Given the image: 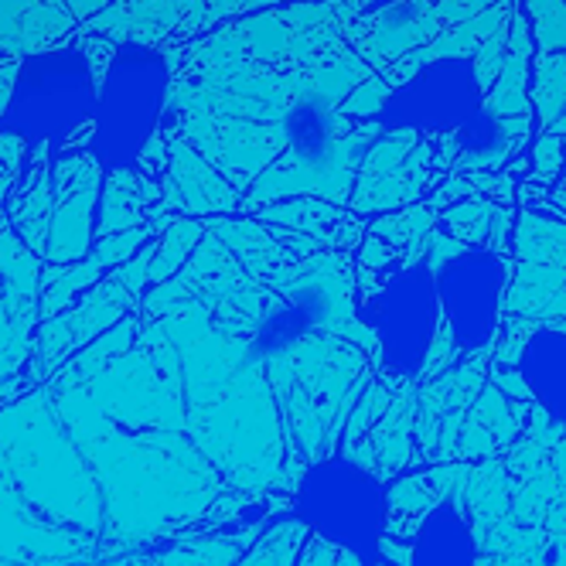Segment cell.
<instances>
[{"label": "cell", "mask_w": 566, "mask_h": 566, "mask_svg": "<svg viewBox=\"0 0 566 566\" xmlns=\"http://www.w3.org/2000/svg\"><path fill=\"white\" fill-rule=\"evenodd\" d=\"M175 103V62L150 38H124L99 69L96 109L86 134L90 165L103 178L130 175L157 144Z\"/></svg>", "instance_id": "obj_1"}, {"label": "cell", "mask_w": 566, "mask_h": 566, "mask_svg": "<svg viewBox=\"0 0 566 566\" xmlns=\"http://www.w3.org/2000/svg\"><path fill=\"white\" fill-rule=\"evenodd\" d=\"M99 69L83 45H45L28 52L8 75L0 103L4 140L38 150H65L86 137L96 109Z\"/></svg>", "instance_id": "obj_2"}, {"label": "cell", "mask_w": 566, "mask_h": 566, "mask_svg": "<svg viewBox=\"0 0 566 566\" xmlns=\"http://www.w3.org/2000/svg\"><path fill=\"white\" fill-rule=\"evenodd\" d=\"M386 481L348 454H328L297 474L291 518L311 536L335 546L355 566H376L389 530Z\"/></svg>", "instance_id": "obj_3"}, {"label": "cell", "mask_w": 566, "mask_h": 566, "mask_svg": "<svg viewBox=\"0 0 566 566\" xmlns=\"http://www.w3.org/2000/svg\"><path fill=\"white\" fill-rule=\"evenodd\" d=\"M361 325L376 342V361L389 379H417L430 358L440 332V301L433 283V263L413 260L392 270L373 297L358 311Z\"/></svg>", "instance_id": "obj_4"}, {"label": "cell", "mask_w": 566, "mask_h": 566, "mask_svg": "<svg viewBox=\"0 0 566 566\" xmlns=\"http://www.w3.org/2000/svg\"><path fill=\"white\" fill-rule=\"evenodd\" d=\"M484 106V90L471 55L430 59L382 96L373 124L379 130H413L420 137H443Z\"/></svg>", "instance_id": "obj_5"}, {"label": "cell", "mask_w": 566, "mask_h": 566, "mask_svg": "<svg viewBox=\"0 0 566 566\" xmlns=\"http://www.w3.org/2000/svg\"><path fill=\"white\" fill-rule=\"evenodd\" d=\"M440 317L461 352L489 348L502 328L509 266L489 247H448L433 263Z\"/></svg>", "instance_id": "obj_6"}, {"label": "cell", "mask_w": 566, "mask_h": 566, "mask_svg": "<svg viewBox=\"0 0 566 566\" xmlns=\"http://www.w3.org/2000/svg\"><path fill=\"white\" fill-rule=\"evenodd\" d=\"M332 301L328 294L314 287V283H301L291 287L276 304L266 307V314L256 321L253 332V355L256 358H276L297 348L304 338H311L321 325L328 321Z\"/></svg>", "instance_id": "obj_7"}, {"label": "cell", "mask_w": 566, "mask_h": 566, "mask_svg": "<svg viewBox=\"0 0 566 566\" xmlns=\"http://www.w3.org/2000/svg\"><path fill=\"white\" fill-rule=\"evenodd\" d=\"M515 373L536 407L566 427V328L543 325L530 332L518 348Z\"/></svg>", "instance_id": "obj_8"}, {"label": "cell", "mask_w": 566, "mask_h": 566, "mask_svg": "<svg viewBox=\"0 0 566 566\" xmlns=\"http://www.w3.org/2000/svg\"><path fill=\"white\" fill-rule=\"evenodd\" d=\"M410 566H478V536L458 499H443L423 515Z\"/></svg>", "instance_id": "obj_9"}, {"label": "cell", "mask_w": 566, "mask_h": 566, "mask_svg": "<svg viewBox=\"0 0 566 566\" xmlns=\"http://www.w3.org/2000/svg\"><path fill=\"white\" fill-rule=\"evenodd\" d=\"M566 109V52H543L536 65V113L543 127H553Z\"/></svg>", "instance_id": "obj_10"}, {"label": "cell", "mask_w": 566, "mask_h": 566, "mask_svg": "<svg viewBox=\"0 0 566 566\" xmlns=\"http://www.w3.org/2000/svg\"><path fill=\"white\" fill-rule=\"evenodd\" d=\"M543 52H566V0H530Z\"/></svg>", "instance_id": "obj_11"}, {"label": "cell", "mask_w": 566, "mask_h": 566, "mask_svg": "<svg viewBox=\"0 0 566 566\" xmlns=\"http://www.w3.org/2000/svg\"><path fill=\"white\" fill-rule=\"evenodd\" d=\"M366 11H376V8H389V4H402V0H361Z\"/></svg>", "instance_id": "obj_12"}]
</instances>
